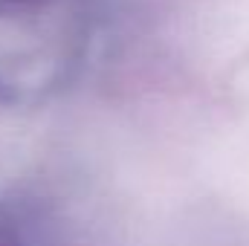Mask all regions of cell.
I'll return each mask as SVG.
<instances>
[{
	"mask_svg": "<svg viewBox=\"0 0 249 246\" xmlns=\"http://www.w3.org/2000/svg\"><path fill=\"white\" fill-rule=\"evenodd\" d=\"M96 0H0V99L38 102L87 55Z\"/></svg>",
	"mask_w": 249,
	"mask_h": 246,
	"instance_id": "6da1fadb",
	"label": "cell"
},
{
	"mask_svg": "<svg viewBox=\"0 0 249 246\" xmlns=\"http://www.w3.org/2000/svg\"><path fill=\"white\" fill-rule=\"evenodd\" d=\"M0 246H38L32 217L6 200H0Z\"/></svg>",
	"mask_w": 249,
	"mask_h": 246,
	"instance_id": "7a4b0ae2",
	"label": "cell"
}]
</instances>
